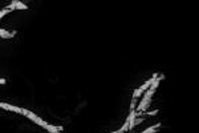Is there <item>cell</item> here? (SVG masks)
I'll use <instances>...</instances> for the list:
<instances>
[{"instance_id":"obj_1","label":"cell","mask_w":199,"mask_h":133,"mask_svg":"<svg viewBox=\"0 0 199 133\" xmlns=\"http://www.w3.org/2000/svg\"><path fill=\"white\" fill-rule=\"evenodd\" d=\"M28 117H29V119L31 120H33L36 124H39V125H41V127H45V125H47V122H45V121H43L41 119H39V117H37L35 113H32V112H29L28 113Z\"/></svg>"},{"instance_id":"obj_2","label":"cell","mask_w":199,"mask_h":133,"mask_svg":"<svg viewBox=\"0 0 199 133\" xmlns=\"http://www.w3.org/2000/svg\"><path fill=\"white\" fill-rule=\"evenodd\" d=\"M0 107L7 109V111H13V112H16V113H21V109L17 108V107H15V105H9V104H4V103H0Z\"/></svg>"},{"instance_id":"obj_3","label":"cell","mask_w":199,"mask_h":133,"mask_svg":"<svg viewBox=\"0 0 199 133\" xmlns=\"http://www.w3.org/2000/svg\"><path fill=\"white\" fill-rule=\"evenodd\" d=\"M44 128L47 129V130H49L51 133H60V130H61L60 127H53V125H49V124H47Z\"/></svg>"},{"instance_id":"obj_4","label":"cell","mask_w":199,"mask_h":133,"mask_svg":"<svg viewBox=\"0 0 199 133\" xmlns=\"http://www.w3.org/2000/svg\"><path fill=\"white\" fill-rule=\"evenodd\" d=\"M154 80H155V77H154V79H151V80H147V81H146V83H145V84L142 85V87H141V88H138V89H140L141 92H143L145 89H147V88L150 87V85H151L153 83H154Z\"/></svg>"},{"instance_id":"obj_5","label":"cell","mask_w":199,"mask_h":133,"mask_svg":"<svg viewBox=\"0 0 199 133\" xmlns=\"http://www.w3.org/2000/svg\"><path fill=\"white\" fill-rule=\"evenodd\" d=\"M12 5L15 7V8H21V10H27V5H25V4H23L21 2H16V0H15V2H12Z\"/></svg>"},{"instance_id":"obj_6","label":"cell","mask_w":199,"mask_h":133,"mask_svg":"<svg viewBox=\"0 0 199 133\" xmlns=\"http://www.w3.org/2000/svg\"><path fill=\"white\" fill-rule=\"evenodd\" d=\"M159 127H161V124L158 122L157 125H154V127H150L149 129H146V130H143L142 133H155V132H157V128H159Z\"/></svg>"},{"instance_id":"obj_7","label":"cell","mask_w":199,"mask_h":133,"mask_svg":"<svg viewBox=\"0 0 199 133\" xmlns=\"http://www.w3.org/2000/svg\"><path fill=\"white\" fill-rule=\"evenodd\" d=\"M15 33H8L7 31H4V29H0V36H3L4 39H9V37H12Z\"/></svg>"},{"instance_id":"obj_8","label":"cell","mask_w":199,"mask_h":133,"mask_svg":"<svg viewBox=\"0 0 199 133\" xmlns=\"http://www.w3.org/2000/svg\"><path fill=\"white\" fill-rule=\"evenodd\" d=\"M134 119H135V112H133V111H132V113H130V116L127 117L126 122H129V124H130V122H132V121L134 120Z\"/></svg>"},{"instance_id":"obj_9","label":"cell","mask_w":199,"mask_h":133,"mask_svg":"<svg viewBox=\"0 0 199 133\" xmlns=\"http://www.w3.org/2000/svg\"><path fill=\"white\" fill-rule=\"evenodd\" d=\"M141 91L140 89H137V91H134V95H133V99H137V97H138V96H141Z\"/></svg>"},{"instance_id":"obj_10","label":"cell","mask_w":199,"mask_h":133,"mask_svg":"<svg viewBox=\"0 0 199 133\" xmlns=\"http://www.w3.org/2000/svg\"><path fill=\"white\" fill-rule=\"evenodd\" d=\"M7 12H8V10H3V11H0V19H2V17L4 16V15H5Z\"/></svg>"},{"instance_id":"obj_11","label":"cell","mask_w":199,"mask_h":133,"mask_svg":"<svg viewBox=\"0 0 199 133\" xmlns=\"http://www.w3.org/2000/svg\"><path fill=\"white\" fill-rule=\"evenodd\" d=\"M0 84H5V80L4 79H0Z\"/></svg>"}]
</instances>
